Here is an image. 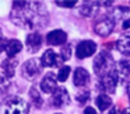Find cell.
Segmentation results:
<instances>
[{
    "instance_id": "6da1fadb",
    "label": "cell",
    "mask_w": 130,
    "mask_h": 114,
    "mask_svg": "<svg viewBox=\"0 0 130 114\" xmlns=\"http://www.w3.org/2000/svg\"><path fill=\"white\" fill-rule=\"evenodd\" d=\"M11 21L15 26L21 28H28V30H35V28H42L48 24V14L43 3L32 2L23 10H15L11 14Z\"/></svg>"
},
{
    "instance_id": "7a4b0ae2",
    "label": "cell",
    "mask_w": 130,
    "mask_h": 114,
    "mask_svg": "<svg viewBox=\"0 0 130 114\" xmlns=\"http://www.w3.org/2000/svg\"><path fill=\"white\" fill-rule=\"evenodd\" d=\"M29 104L18 96L9 97L0 104V114H28Z\"/></svg>"
},
{
    "instance_id": "3957f363",
    "label": "cell",
    "mask_w": 130,
    "mask_h": 114,
    "mask_svg": "<svg viewBox=\"0 0 130 114\" xmlns=\"http://www.w3.org/2000/svg\"><path fill=\"white\" fill-rule=\"evenodd\" d=\"M92 68H94V72H95L99 77H102L104 75H106L108 72H110L113 69L112 55H110L108 51L99 52V54L95 56L94 62H92Z\"/></svg>"
},
{
    "instance_id": "277c9868",
    "label": "cell",
    "mask_w": 130,
    "mask_h": 114,
    "mask_svg": "<svg viewBox=\"0 0 130 114\" xmlns=\"http://www.w3.org/2000/svg\"><path fill=\"white\" fill-rule=\"evenodd\" d=\"M41 72H42V65H41L39 59H35V58L25 61L21 66V75L24 79L28 80H34Z\"/></svg>"
},
{
    "instance_id": "5b68a950",
    "label": "cell",
    "mask_w": 130,
    "mask_h": 114,
    "mask_svg": "<svg viewBox=\"0 0 130 114\" xmlns=\"http://www.w3.org/2000/svg\"><path fill=\"white\" fill-rule=\"evenodd\" d=\"M118 82H119L118 72H116V69H112L110 72H108L106 75H104V76L101 77L98 87L101 89V90H104L105 94L106 93H115Z\"/></svg>"
},
{
    "instance_id": "8992f818",
    "label": "cell",
    "mask_w": 130,
    "mask_h": 114,
    "mask_svg": "<svg viewBox=\"0 0 130 114\" xmlns=\"http://www.w3.org/2000/svg\"><path fill=\"white\" fill-rule=\"evenodd\" d=\"M39 62L42 65V68H56V66L62 65L63 61L60 58V55L56 54L53 49H46L41 56Z\"/></svg>"
},
{
    "instance_id": "52a82bcc",
    "label": "cell",
    "mask_w": 130,
    "mask_h": 114,
    "mask_svg": "<svg viewBox=\"0 0 130 114\" xmlns=\"http://www.w3.org/2000/svg\"><path fill=\"white\" fill-rule=\"evenodd\" d=\"M96 51V44L91 40H85V41H81V42L77 45L76 48V55L78 59H84V58H88V56H92Z\"/></svg>"
},
{
    "instance_id": "ba28073f",
    "label": "cell",
    "mask_w": 130,
    "mask_h": 114,
    "mask_svg": "<svg viewBox=\"0 0 130 114\" xmlns=\"http://www.w3.org/2000/svg\"><path fill=\"white\" fill-rule=\"evenodd\" d=\"M52 104L53 107H63L70 104V94L64 87H57L52 93Z\"/></svg>"
},
{
    "instance_id": "9c48e42d",
    "label": "cell",
    "mask_w": 130,
    "mask_h": 114,
    "mask_svg": "<svg viewBox=\"0 0 130 114\" xmlns=\"http://www.w3.org/2000/svg\"><path fill=\"white\" fill-rule=\"evenodd\" d=\"M113 27H115L113 20L110 17H106V18H102L101 21H98L94 26V31L98 35H101V37H108L113 31Z\"/></svg>"
},
{
    "instance_id": "30bf717a",
    "label": "cell",
    "mask_w": 130,
    "mask_h": 114,
    "mask_svg": "<svg viewBox=\"0 0 130 114\" xmlns=\"http://www.w3.org/2000/svg\"><path fill=\"white\" fill-rule=\"evenodd\" d=\"M113 23L119 21L122 24V28L123 30H129L130 28V10L126 7H118L113 13L112 17Z\"/></svg>"
},
{
    "instance_id": "8fae6325",
    "label": "cell",
    "mask_w": 130,
    "mask_h": 114,
    "mask_svg": "<svg viewBox=\"0 0 130 114\" xmlns=\"http://www.w3.org/2000/svg\"><path fill=\"white\" fill-rule=\"evenodd\" d=\"M67 41V34L62 30H53V31L48 32L46 35V42L48 45L57 47V45H64Z\"/></svg>"
},
{
    "instance_id": "7c38bea8",
    "label": "cell",
    "mask_w": 130,
    "mask_h": 114,
    "mask_svg": "<svg viewBox=\"0 0 130 114\" xmlns=\"http://www.w3.org/2000/svg\"><path fill=\"white\" fill-rule=\"evenodd\" d=\"M25 45H27V51L35 54L41 49L42 47V37H41L39 32H31V34L27 35L25 38Z\"/></svg>"
},
{
    "instance_id": "4fadbf2b",
    "label": "cell",
    "mask_w": 130,
    "mask_h": 114,
    "mask_svg": "<svg viewBox=\"0 0 130 114\" xmlns=\"http://www.w3.org/2000/svg\"><path fill=\"white\" fill-rule=\"evenodd\" d=\"M57 89V79H56V75L49 72L48 75L43 76V79L41 80V90L43 93H48L52 94L55 90Z\"/></svg>"
},
{
    "instance_id": "5bb4252c",
    "label": "cell",
    "mask_w": 130,
    "mask_h": 114,
    "mask_svg": "<svg viewBox=\"0 0 130 114\" xmlns=\"http://www.w3.org/2000/svg\"><path fill=\"white\" fill-rule=\"evenodd\" d=\"M73 82H74V86H77V87H83V86L88 85V82H90V73L87 72V69L77 68L73 75Z\"/></svg>"
},
{
    "instance_id": "9a60e30c",
    "label": "cell",
    "mask_w": 130,
    "mask_h": 114,
    "mask_svg": "<svg viewBox=\"0 0 130 114\" xmlns=\"http://www.w3.org/2000/svg\"><path fill=\"white\" fill-rule=\"evenodd\" d=\"M18 65V61L15 58H7L2 62V68H3V72L2 73L6 76V79H11L14 76V72H15V68Z\"/></svg>"
},
{
    "instance_id": "2e32d148",
    "label": "cell",
    "mask_w": 130,
    "mask_h": 114,
    "mask_svg": "<svg viewBox=\"0 0 130 114\" xmlns=\"http://www.w3.org/2000/svg\"><path fill=\"white\" fill-rule=\"evenodd\" d=\"M21 49H23V44L18 40H7L6 47H4L7 58H15V55L20 54Z\"/></svg>"
},
{
    "instance_id": "e0dca14e",
    "label": "cell",
    "mask_w": 130,
    "mask_h": 114,
    "mask_svg": "<svg viewBox=\"0 0 130 114\" xmlns=\"http://www.w3.org/2000/svg\"><path fill=\"white\" fill-rule=\"evenodd\" d=\"M116 49L122 55H130V34H123L116 41Z\"/></svg>"
},
{
    "instance_id": "ac0fdd59",
    "label": "cell",
    "mask_w": 130,
    "mask_h": 114,
    "mask_svg": "<svg viewBox=\"0 0 130 114\" xmlns=\"http://www.w3.org/2000/svg\"><path fill=\"white\" fill-rule=\"evenodd\" d=\"M116 72H118L119 80H126L130 76V61H127V59L119 61Z\"/></svg>"
},
{
    "instance_id": "d6986e66",
    "label": "cell",
    "mask_w": 130,
    "mask_h": 114,
    "mask_svg": "<svg viewBox=\"0 0 130 114\" xmlns=\"http://www.w3.org/2000/svg\"><path fill=\"white\" fill-rule=\"evenodd\" d=\"M95 104H96V107H98L101 111H105V110H108V108L112 107V99H110L108 94L101 93V94H98V96H96Z\"/></svg>"
},
{
    "instance_id": "ffe728a7",
    "label": "cell",
    "mask_w": 130,
    "mask_h": 114,
    "mask_svg": "<svg viewBox=\"0 0 130 114\" xmlns=\"http://www.w3.org/2000/svg\"><path fill=\"white\" fill-rule=\"evenodd\" d=\"M29 99H31L32 104H34L35 107H41V106H42L43 100H42V96H41V93H39L37 86H32V87L29 89Z\"/></svg>"
},
{
    "instance_id": "44dd1931",
    "label": "cell",
    "mask_w": 130,
    "mask_h": 114,
    "mask_svg": "<svg viewBox=\"0 0 130 114\" xmlns=\"http://www.w3.org/2000/svg\"><path fill=\"white\" fill-rule=\"evenodd\" d=\"M96 7H99V2H91V3H85L83 4V7L80 9V13L85 17H90V16L94 14Z\"/></svg>"
},
{
    "instance_id": "7402d4cb",
    "label": "cell",
    "mask_w": 130,
    "mask_h": 114,
    "mask_svg": "<svg viewBox=\"0 0 130 114\" xmlns=\"http://www.w3.org/2000/svg\"><path fill=\"white\" fill-rule=\"evenodd\" d=\"M70 66H62V68L59 69V73H57L56 79L59 80V82H66L69 77V75H70Z\"/></svg>"
},
{
    "instance_id": "603a6c76",
    "label": "cell",
    "mask_w": 130,
    "mask_h": 114,
    "mask_svg": "<svg viewBox=\"0 0 130 114\" xmlns=\"http://www.w3.org/2000/svg\"><path fill=\"white\" fill-rule=\"evenodd\" d=\"M59 55H60V58H62L63 62L70 59V58H71V45H70V44H66V45L60 49V54Z\"/></svg>"
},
{
    "instance_id": "cb8c5ba5",
    "label": "cell",
    "mask_w": 130,
    "mask_h": 114,
    "mask_svg": "<svg viewBox=\"0 0 130 114\" xmlns=\"http://www.w3.org/2000/svg\"><path fill=\"white\" fill-rule=\"evenodd\" d=\"M55 3L57 4L59 7H67V9H71V7H74L77 4L76 0H71V2H69V0H57V2H55Z\"/></svg>"
},
{
    "instance_id": "d4e9b609",
    "label": "cell",
    "mask_w": 130,
    "mask_h": 114,
    "mask_svg": "<svg viewBox=\"0 0 130 114\" xmlns=\"http://www.w3.org/2000/svg\"><path fill=\"white\" fill-rule=\"evenodd\" d=\"M76 99H77V101L78 103H81V104H84V103H87L88 100H90V92H81V93H78L76 96Z\"/></svg>"
},
{
    "instance_id": "484cf974",
    "label": "cell",
    "mask_w": 130,
    "mask_h": 114,
    "mask_svg": "<svg viewBox=\"0 0 130 114\" xmlns=\"http://www.w3.org/2000/svg\"><path fill=\"white\" fill-rule=\"evenodd\" d=\"M6 42H7V38L3 35L2 30H0V52L4 51V47H6Z\"/></svg>"
},
{
    "instance_id": "4316f807",
    "label": "cell",
    "mask_w": 130,
    "mask_h": 114,
    "mask_svg": "<svg viewBox=\"0 0 130 114\" xmlns=\"http://www.w3.org/2000/svg\"><path fill=\"white\" fill-rule=\"evenodd\" d=\"M7 80H9V79H6V76L0 72V87H4V86H6V83H7Z\"/></svg>"
},
{
    "instance_id": "83f0119b",
    "label": "cell",
    "mask_w": 130,
    "mask_h": 114,
    "mask_svg": "<svg viewBox=\"0 0 130 114\" xmlns=\"http://www.w3.org/2000/svg\"><path fill=\"white\" fill-rule=\"evenodd\" d=\"M84 114H96V111H95V108H94V107H85Z\"/></svg>"
},
{
    "instance_id": "f1b7e54d",
    "label": "cell",
    "mask_w": 130,
    "mask_h": 114,
    "mask_svg": "<svg viewBox=\"0 0 130 114\" xmlns=\"http://www.w3.org/2000/svg\"><path fill=\"white\" fill-rule=\"evenodd\" d=\"M127 93H129V97H130V85H129V87H127Z\"/></svg>"
}]
</instances>
